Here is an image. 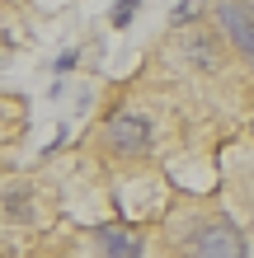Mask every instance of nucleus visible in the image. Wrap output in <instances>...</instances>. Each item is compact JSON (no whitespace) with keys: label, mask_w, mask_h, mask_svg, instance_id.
<instances>
[{"label":"nucleus","mask_w":254,"mask_h":258,"mask_svg":"<svg viewBox=\"0 0 254 258\" xmlns=\"http://www.w3.org/2000/svg\"><path fill=\"white\" fill-rule=\"evenodd\" d=\"M151 146H156V122H151L146 113L123 108V113L109 122V150H113V155L137 160V155H146Z\"/></svg>","instance_id":"f257e3e1"},{"label":"nucleus","mask_w":254,"mask_h":258,"mask_svg":"<svg viewBox=\"0 0 254 258\" xmlns=\"http://www.w3.org/2000/svg\"><path fill=\"white\" fill-rule=\"evenodd\" d=\"M174 56L193 71H217L221 66V38L207 33V28L188 24V28H174Z\"/></svg>","instance_id":"f03ea898"},{"label":"nucleus","mask_w":254,"mask_h":258,"mask_svg":"<svg viewBox=\"0 0 254 258\" xmlns=\"http://www.w3.org/2000/svg\"><path fill=\"white\" fill-rule=\"evenodd\" d=\"M245 235L221 216V221H207L198 235H193V258H245Z\"/></svg>","instance_id":"7ed1b4c3"},{"label":"nucleus","mask_w":254,"mask_h":258,"mask_svg":"<svg viewBox=\"0 0 254 258\" xmlns=\"http://www.w3.org/2000/svg\"><path fill=\"white\" fill-rule=\"evenodd\" d=\"M217 24H221V33L240 47V56L254 66V5L249 0H221L217 5Z\"/></svg>","instance_id":"20e7f679"},{"label":"nucleus","mask_w":254,"mask_h":258,"mask_svg":"<svg viewBox=\"0 0 254 258\" xmlns=\"http://www.w3.org/2000/svg\"><path fill=\"white\" fill-rule=\"evenodd\" d=\"M94 253L99 258H141L146 244L132 230H123V225H99L94 230Z\"/></svg>","instance_id":"39448f33"},{"label":"nucleus","mask_w":254,"mask_h":258,"mask_svg":"<svg viewBox=\"0 0 254 258\" xmlns=\"http://www.w3.org/2000/svg\"><path fill=\"white\" fill-rule=\"evenodd\" d=\"M5 216L33 225V221H38V197L28 192V188H10V192H5Z\"/></svg>","instance_id":"423d86ee"},{"label":"nucleus","mask_w":254,"mask_h":258,"mask_svg":"<svg viewBox=\"0 0 254 258\" xmlns=\"http://www.w3.org/2000/svg\"><path fill=\"white\" fill-rule=\"evenodd\" d=\"M141 14V0H113V10H109V28H132V19Z\"/></svg>","instance_id":"0eeeda50"},{"label":"nucleus","mask_w":254,"mask_h":258,"mask_svg":"<svg viewBox=\"0 0 254 258\" xmlns=\"http://www.w3.org/2000/svg\"><path fill=\"white\" fill-rule=\"evenodd\" d=\"M202 10H207V0H179V5L170 10V24L174 28H188V24H198Z\"/></svg>","instance_id":"6e6552de"},{"label":"nucleus","mask_w":254,"mask_h":258,"mask_svg":"<svg viewBox=\"0 0 254 258\" xmlns=\"http://www.w3.org/2000/svg\"><path fill=\"white\" fill-rule=\"evenodd\" d=\"M76 61H80V52H76V47H66V52L52 61V71H57V75H62V71H76Z\"/></svg>","instance_id":"1a4fd4ad"}]
</instances>
